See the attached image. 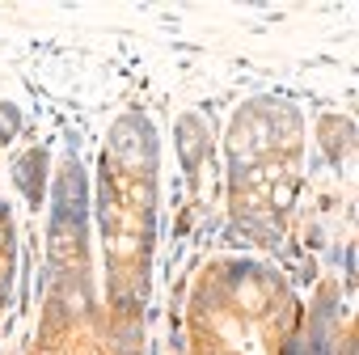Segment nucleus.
Segmentation results:
<instances>
[{"mask_svg": "<svg viewBox=\"0 0 359 355\" xmlns=\"http://www.w3.org/2000/svg\"><path fill=\"white\" fill-rule=\"evenodd\" d=\"M271 203H275V208H287V203H292V187H287V182H279V187L271 191Z\"/></svg>", "mask_w": 359, "mask_h": 355, "instance_id": "obj_1", "label": "nucleus"}, {"mask_svg": "<svg viewBox=\"0 0 359 355\" xmlns=\"http://www.w3.org/2000/svg\"><path fill=\"white\" fill-rule=\"evenodd\" d=\"M245 304H250V309H262V296H258V288H245Z\"/></svg>", "mask_w": 359, "mask_h": 355, "instance_id": "obj_2", "label": "nucleus"}, {"mask_svg": "<svg viewBox=\"0 0 359 355\" xmlns=\"http://www.w3.org/2000/svg\"><path fill=\"white\" fill-rule=\"evenodd\" d=\"M114 250H118V254H131V250H135V241H131V237H118V241H114Z\"/></svg>", "mask_w": 359, "mask_h": 355, "instance_id": "obj_3", "label": "nucleus"}, {"mask_svg": "<svg viewBox=\"0 0 359 355\" xmlns=\"http://www.w3.org/2000/svg\"><path fill=\"white\" fill-rule=\"evenodd\" d=\"M0 246H5V229H0Z\"/></svg>", "mask_w": 359, "mask_h": 355, "instance_id": "obj_4", "label": "nucleus"}]
</instances>
